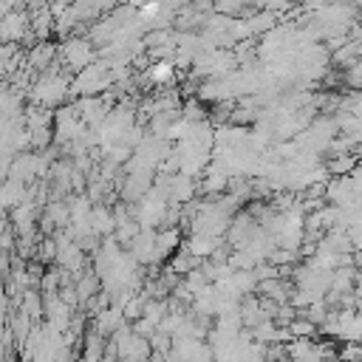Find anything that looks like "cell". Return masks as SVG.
<instances>
[{"instance_id": "1", "label": "cell", "mask_w": 362, "mask_h": 362, "mask_svg": "<svg viewBox=\"0 0 362 362\" xmlns=\"http://www.w3.org/2000/svg\"><path fill=\"white\" fill-rule=\"evenodd\" d=\"M71 96V79L68 74L59 71V65H54L51 71L40 74L37 82L31 85V99L37 107H65V99Z\"/></svg>"}, {"instance_id": "2", "label": "cell", "mask_w": 362, "mask_h": 362, "mask_svg": "<svg viewBox=\"0 0 362 362\" xmlns=\"http://www.w3.org/2000/svg\"><path fill=\"white\" fill-rule=\"evenodd\" d=\"M116 82H113V74L110 68L99 59L93 62L90 68L79 71L71 76V96L76 99H85V96H105V90H110Z\"/></svg>"}, {"instance_id": "3", "label": "cell", "mask_w": 362, "mask_h": 362, "mask_svg": "<svg viewBox=\"0 0 362 362\" xmlns=\"http://www.w3.org/2000/svg\"><path fill=\"white\" fill-rule=\"evenodd\" d=\"M59 59L65 68L71 71H85L96 62V51H93V42L88 37H68L62 45H59Z\"/></svg>"}, {"instance_id": "4", "label": "cell", "mask_w": 362, "mask_h": 362, "mask_svg": "<svg viewBox=\"0 0 362 362\" xmlns=\"http://www.w3.org/2000/svg\"><path fill=\"white\" fill-rule=\"evenodd\" d=\"M127 252L136 257L139 266H156V263H161V252H158V229H141L139 238L127 246Z\"/></svg>"}, {"instance_id": "5", "label": "cell", "mask_w": 362, "mask_h": 362, "mask_svg": "<svg viewBox=\"0 0 362 362\" xmlns=\"http://www.w3.org/2000/svg\"><path fill=\"white\" fill-rule=\"evenodd\" d=\"M359 167V156L351 150V153H337L331 158H325V170L331 173V178H345V175H354Z\"/></svg>"}, {"instance_id": "6", "label": "cell", "mask_w": 362, "mask_h": 362, "mask_svg": "<svg viewBox=\"0 0 362 362\" xmlns=\"http://www.w3.org/2000/svg\"><path fill=\"white\" fill-rule=\"evenodd\" d=\"M195 189H198V184H195L189 175H184V173L173 175V178H170V204H173V206L189 204L192 195H195Z\"/></svg>"}, {"instance_id": "7", "label": "cell", "mask_w": 362, "mask_h": 362, "mask_svg": "<svg viewBox=\"0 0 362 362\" xmlns=\"http://www.w3.org/2000/svg\"><path fill=\"white\" fill-rule=\"evenodd\" d=\"M175 76V62L173 59H158V62H150L144 68V79L150 85H170Z\"/></svg>"}, {"instance_id": "8", "label": "cell", "mask_w": 362, "mask_h": 362, "mask_svg": "<svg viewBox=\"0 0 362 362\" xmlns=\"http://www.w3.org/2000/svg\"><path fill=\"white\" fill-rule=\"evenodd\" d=\"M288 334H291V339H314V337L320 334V325L300 314V317L288 325Z\"/></svg>"}, {"instance_id": "9", "label": "cell", "mask_w": 362, "mask_h": 362, "mask_svg": "<svg viewBox=\"0 0 362 362\" xmlns=\"http://www.w3.org/2000/svg\"><path fill=\"white\" fill-rule=\"evenodd\" d=\"M181 119H187V122H192V124H201V122H206V105L195 96V99H187L184 105H181Z\"/></svg>"}, {"instance_id": "10", "label": "cell", "mask_w": 362, "mask_h": 362, "mask_svg": "<svg viewBox=\"0 0 362 362\" xmlns=\"http://www.w3.org/2000/svg\"><path fill=\"white\" fill-rule=\"evenodd\" d=\"M37 260H42V263H51V260H57V238H48V240H42V243H40Z\"/></svg>"}, {"instance_id": "11", "label": "cell", "mask_w": 362, "mask_h": 362, "mask_svg": "<svg viewBox=\"0 0 362 362\" xmlns=\"http://www.w3.org/2000/svg\"><path fill=\"white\" fill-rule=\"evenodd\" d=\"M356 311H362V300H359V303H356Z\"/></svg>"}]
</instances>
